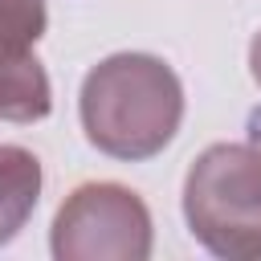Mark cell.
<instances>
[{"instance_id":"6","label":"cell","mask_w":261,"mask_h":261,"mask_svg":"<svg viewBox=\"0 0 261 261\" xmlns=\"http://www.w3.org/2000/svg\"><path fill=\"white\" fill-rule=\"evenodd\" d=\"M45 0H0V37L37 45L45 33Z\"/></svg>"},{"instance_id":"8","label":"cell","mask_w":261,"mask_h":261,"mask_svg":"<svg viewBox=\"0 0 261 261\" xmlns=\"http://www.w3.org/2000/svg\"><path fill=\"white\" fill-rule=\"evenodd\" d=\"M249 143H257V147H261V106L249 114Z\"/></svg>"},{"instance_id":"2","label":"cell","mask_w":261,"mask_h":261,"mask_svg":"<svg viewBox=\"0 0 261 261\" xmlns=\"http://www.w3.org/2000/svg\"><path fill=\"white\" fill-rule=\"evenodd\" d=\"M184 216L192 237L228 261L261 257V147L212 143L184 179Z\"/></svg>"},{"instance_id":"4","label":"cell","mask_w":261,"mask_h":261,"mask_svg":"<svg viewBox=\"0 0 261 261\" xmlns=\"http://www.w3.org/2000/svg\"><path fill=\"white\" fill-rule=\"evenodd\" d=\"M53 106L49 77L33 57V45L0 37V118L8 122H37Z\"/></svg>"},{"instance_id":"3","label":"cell","mask_w":261,"mask_h":261,"mask_svg":"<svg viewBox=\"0 0 261 261\" xmlns=\"http://www.w3.org/2000/svg\"><path fill=\"white\" fill-rule=\"evenodd\" d=\"M151 253L147 204L122 184H82L53 220L61 261H143Z\"/></svg>"},{"instance_id":"1","label":"cell","mask_w":261,"mask_h":261,"mask_svg":"<svg viewBox=\"0 0 261 261\" xmlns=\"http://www.w3.org/2000/svg\"><path fill=\"white\" fill-rule=\"evenodd\" d=\"M184 118V90L167 61L151 53H114L82 82L86 139L114 159L159 155Z\"/></svg>"},{"instance_id":"5","label":"cell","mask_w":261,"mask_h":261,"mask_svg":"<svg viewBox=\"0 0 261 261\" xmlns=\"http://www.w3.org/2000/svg\"><path fill=\"white\" fill-rule=\"evenodd\" d=\"M41 196V163L33 151L0 143V245H8L33 216Z\"/></svg>"},{"instance_id":"7","label":"cell","mask_w":261,"mask_h":261,"mask_svg":"<svg viewBox=\"0 0 261 261\" xmlns=\"http://www.w3.org/2000/svg\"><path fill=\"white\" fill-rule=\"evenodd\" d=\"M249 69H253V77H257V86H261V33H257L253 45H249Z\"/></svg>"}]
</instances>
